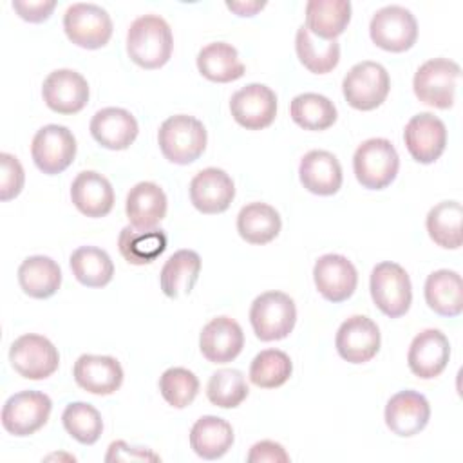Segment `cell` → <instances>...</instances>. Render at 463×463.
<instances>
[{"instance_id":"6da1fadb","label":"cell","mask_w":463,"mask_h":463,"mask_svg":"<svg viewBox=\"0 0 463 463\" xmlns=\"http://www.w3.org/2000/svg\"><path fill=\"white\" fill-rule=\"evenodd\" d=\"M174 49L170 25L157 14H143L136 18L127 33V52L130 60L143 69L163 67Z\"/></svg>"},{"instance_id":"7a4b0ae2","label":"cell","mask_w":463,"mask_h":463,"mask_svg":"<svg viewBox=\"0 0 463 463\" xmlns=\"http://www.w3.org/2000/svg\"><path fill=\"white\" fill-rule=\"evenodd\" d=\"M204 125L188 114H175L165 119L157 132V143L163 156L175 165L197 161L206 148Z\"/></svg>"},{"instance_id":"3957f363","label":"cell","mask_w":463,"mask_h":463,"mask_svg":"<svg viewBox=\"0 0 463 463\" xmlns=\"http://www.w3.org/2000/svg\"><path fill=\"white\" fill-rule=\"evenodd\" d=\"M400 168V157L394 145L385 137L364 141L353 156V170L358 183L367 190L387 188Z\"/></svg>"},{"instance_id":"277c9868","label":"cell","mask_w":463,"mask_h":463,"mask_svg":"<svg viewBox=\"0 0 463 463\" xmlns=\"http://www.w3.org/2000/svg\"><path fill=\"white\" fill-rule=\"evenodd\" d=\"M250 322L259 340H282L295 327V302L289 295L282 291H266L253 300L250 307Z\"/></svg>"},{"instance_id":"5b68a950","label":"cell","mask_w":463,"mask_h":463,"mask_svg":"<svg viewBox=\"0 0 463 463\" xmlns=\"http://www.w3.org/2000/svg\"><path fill=\"white\" fill-rule=\"evenodd\" d=\"M459 74V65L449 58L427 60L414 74V94L421 103L429 107L450 109L454 105Z\"/></svg>"},{"instance_id":"8992f818","label":"cell","mask_w":463,"mask_h":463,"mask_svg":"<svg viewBox=\"0 0 463 463\" xmlns=\"http://www.w3.org/2000/svg\"><path fill=\"white\" fill-rule=\"evenodd\" d=\"M371 297L376 307L389 318L405 315L412 302V288L407 271L391 260L380 262L371 271Z\"/></svg>"},{"instance_id":"52a82bcc","label":"cell","mask_w":463,"mask_h":463,"mask_svg":"<svg viewBox=\"0 0 463 463\" xmlns=\"http://www.w3.org/2000/svg\"><path fill=\"white\" fill-rule=\"evenodd\" d=\"M391 89V78L383 65L376 61H360L349 69L342 81L345 101L356 110H373L380 107Z\"/></svg>"},{"instance_id":"ba28073f","label":"cell","mask_w":463,"mask_h":463,"mask_svg":"<svg viewBox=\"0 0 463 463\" xmlns=\"http://www.w3.org/2000/svg\"><path fill=\"white\" fill-rule=\"evenodd\" d=\"M63 29L67 38L83 49H99L112 36V20L109 13L96 5L76 2L63 14Z\"/></svg>"},{"instance_id":"9c48e42d","label":"cell","mask_w":463,"mask_h":463,"mask_svg":"<svg viewBox=\"0 0 463 463\" xmlns=\"http://www.w3.org/2000/svg\"><path fill=\"white\" fill-rule=\"evenodd\" d=\"M369 34L380 49L403 52L416 43L418 24L409 9L402 5H385L373 14Z\"/></svg>"},{"instance_id":"30bf717a","label":"cell","mask_w":463,"mask_h":463,"mask_svg":"<svg viewBox=\"0 0 463 463\" xmlns=\"http://www.w3.org/2000/svg\"><path fill=\"white\" fill-rule=\"evenodd\" d=\"M13 369L27 380H45L60 365V354L54 344L34 333L18 336L9 349Z\"/></svg>"},{"instance_id":"8fae6325","label":"cell","mask_w":463,"mask_h":463,"mask_svg":"<svg viewBox=\"0 0 463 463\" xmlns=\"http://www.w3.org/2000/svg\"><path fill=\"white\" fill-rule=\"evenodd\" d=\"M51 409L52 402L45 392L20 391L4 403L2 425L13 436H31L47 423Z\"/></svg>"},{"instance_id":"7c38bea8","label":"cell","mask_w":463,"mask_h":463,"mask_svg":"<svg viewBox=\"0 0 463 463\" xmlns=\"http://www.w3.org/2000/svg\"><path fill=\"white\" fill-rule=\"evenodd\" d=\"M31 156L43 174H60L76 157V137L63 125H45L33 137Z\"/></svg>"},{"instance_id":"4fadbf2b","label":"cell","mask_w":463,"mask_h":463,"mask_svg":"<svg viewBox=\"0 0 463 463\" xmlns=\"http://www.w3.org/2000/svg\"><path fill=\"white\" fill-rule=\"evenodd\" d=\"M380 329L376 322L364 315L344 320L336 331L335 345L338 354L349 364H365L380 351Z\"/></svg>"},{"instance_id":"5bb4252c","label":"cell","mask_w":463,"mask_h":463,"mask_svg":"<svg viewBox=\"0 0 463 463\" xmlns=\"http://www.w3.org/2000/svg\"><path fill=\"white\" fill-rule=\"evenodd\" d=\"M230 110L246 130H260L269 127L277 116V96L268 85L250 83L232 96Z\"/></svg>"},{"instance_id":"9a60e30c","label":"cell","mask_w":463,"mask_h":463,"mask_svg":"<svg viewBox=\"0 0 463 463\" xmlns=\"http://www.w3.org/2000/svg\"><path fill=\"white\" fill-rule=\"evenodd\" d=\"M403 141L414 161L430 165L445 150L447 127L438 116L430 112H420L407 121Z\"/></svg>"},{"instance_id":"2e32d148","label":"cell","mask_w":463,"mask_h":463,"mask_svg":"<svg viewBox=\"0 0 463 463\" xmlns=\"http://www.w3.org/2000/svg\"><path fill=\"white\" fill-rule=\"evenodd\" d=\"M313 280L318 293L329 302L347 300L358 284L354 264L338 253H326L318 257L313 268Z\"/></svg>"},{"instance_id":"e0dca14e","label":"cell","mask_w":463,"mask_h":463,"mask_svg":"<svg viewBox=\"0 0 463 463\" xmlns=\"http://www.w3.org/2000/svg\"><path fill=\"white\" fill-rule=\"evenodd\" d=\"M42 96L51 110L58 114H76L89 101V83L72 69H58L45 78Z\"/></svg>"},{"instance_id":"ac0fdd59","label":"cell","mask_w":463,"mask_h":463,"mask_svg":"<svg viewBox=\"0 0 463 463\" xmlns=\"http://www.w3.org/2000/svg\"><path fill=\"white\" fill-rule=\"evenodd\" d=\"M450 358L449 338L439 329H423L409 347L407 364L414 376L421 380L436 378L443 373Z\"/></svg>"},{"instance_id":"d6986e66","label":"cell","mask_w":463,"mask_h":463,"mask_svg":"<svg viewBox=\"0 0 463 463\" xmlns=\"http://www.w3.org/2000/svg\"><path fill=\"white\" fill-rule=\"evenodd\" d=\"M430 418L427 398L416 391H400L385 405V425L400 438L420 434Z\"/></svg>"},{"instance_id":"ffe728a7","label":"cell","mask_w":463,"mask_h":463,"mask_svg":"<svg viewBox=\"0 0 463 463\" xmlns=\"http://www.w3.org/2000/svg\"><path fill=\"white\" fill-rule=\"evenodd\" d=\"M235 197L232 177L215 166L204 168L190 181V201L201 213H221Z\"/></svg>"},{"instance_id":"44dd1931","label":"cell","mask_w":463,"mask_h":463,"mask_svg":"<svg viewBox=\"0 0 463 463\" xmlns=\"http://www.w3.org/2000/svg\"><path fill=\"white\" fill-rule=\"evenodd\" d=\"M199 347L212 364L232 362L244 347L242 327L230 317L212 318L201 331Z\"/></svg>"},{"instance_id":"7402d4cb","label":"cell","mask_w":463,"mask_h":463,"mask_svg":"<svg viewBox=\"0 0 463 463\" xmlns=\"http://www.w3.org/2000/svg\"><path fill=\"white\" fill-rule=\"evenodd\" d=\"M76 383L90 394L107 396L123 383V367L114 356L81 354L72 369Z\"/></svg>"},{"instance_id":"603a6c76","label":"cell","mask_w":463,"mask_h":463,"mask_svg":"<svg viewBox=\"0 0 463 463\" xmlns=\"http://www.w3.org/2000/svg\"><path fill=\"white\" fill-rule=\"evenodd\" d=\"M136 118L119 107H107L98 110L90 119L92 137L105 148L125 150L137 137Z\"/></svg>"},{"instance_id":"cb8c5ba5","label":"cell","mask_w":463,"mask_h":463,"mask_svg":"<svg viewBox=\"0 0 463 463\" xmlns=\"http://www.w3.org/2000/svg\"><path fill=\"white\" fill-rule=\"evenodd\" d=\"M125 212L132 228L154 230L166 215V195L159 184L141 181L130 188Z\"/></svg>"},{"instance_id":"d4e9b609","label":"cell","mask_w":463,"mask_h":463,"mask_svg":"<svg viewBox=\"0 0 463 463\" xmlns=\"http://www.w3.org/2000/svg\"><path fill=\"white\" fill-rule=\"evenodd\" d=\"M71 199L83 215L92 219L105 217L114 206V190L105 175L85 170L72 181Z\"/></svg>"},{"instance_id":"484cf974","label":"cell","mask_w":463,"mask_h":463,"mask_svg":"<svg viewBox=\"0 0 463 463\" xmlns=\"http://www.w3.org/2000/svg\"><path fill=\"white\" fill-rule=\"evenodd\" d=\"M300 183L315 195H333L342 186L340 161L327 150H309L298 166Z\"/></svg>"},{"instance_id":"4316f807","label":"cell","mask_w":463,"mask_h":463,"mask_svg":"<svg viewBox=\"0 0 463 463\" xmlns=\"http://www.w3.org/2000/svg\"><path fill=\"white\" fill-rule=\"evenodd\" d=\"M425 302L441 317H458L463 311V282L458 271L438 269L425 280Z\"/></svg>"},{"instance_id":"83f0119b","label":"cell","mask_w":463,"mask_h":463,"mask_svg":"<svg viewBox=\"0 0 463 463\" xmlns=\"http://www.w3.org/2000/svg\"><path fill=\"white\" fill-rule=\"evenodd\" d=\"M351 20L347 0H309L306 4V27L320 40H335Z\"/></svg>"},{"instance_id":"f1b7e54d","label":"cell","mask_w":463,"mask_h":463,"mask_svg":"<svg viewBox=\"0 0 463 463\" xmlns=\"http://www.w3.org/2000/svg\"><path fill=\"white\" fill-rule=\"evenodd\" d=\"M233 445L232 425L219 416H201L190 430V447L203 459L222 458Z\"/></svg>"},{"instance_id":"f546056e","label":"cell","mask_w":463,"mask_h":463,"mask_svg":"<svg viewBox=\"0 0 463 463\" xmlns=\"http://www.w3.org/2000/svg\"><path fill=\"white\" fill-rule=\"evenodd\" d=\"M18 284L33 298H49L60 289L61 269L51 257L33 255L20 264Z\"/></svg>"},{"instance_id":"4dcf8cb0","label":"cell","mask_w":463,"mask_h":463,"mask_svg":"<svg viewBox=\"0 0 463 463\" xmlns=\"http://www.w3.org/2000/svg\"><path fill=\"white\" fill-rule=\"evenodd\" d=\"M199 72L217 83H230L244 74V65L239 60V52L232 43L212 42L204 45L197 54Z\"/></svg>"},{"instance_id":"1f68e13d","label":"cell","mask_w":463,"mask_h":463,"mask_svg":"<svg viewBox=\"0 0 463 463\" xmlns=\"http://www.w3.org/2000/svg\"><path fill=\"white\" fill-rule=\"evenodd\" d=\"M282 228L279 212L266 203H250L237 215V232L250 244L271 242Z\"/></svg>"},{"instance_id":"d6a6232c","label":"cell","mask_w":463,"mask_h":463,"mask_svg":"<svg viewBox=\"0 0 463 463\" xmlns=\"http://www.w3.org/2000/svg\"><path fill=\"white\" fill-rule=\"evenodd\" d=\"M201 257L194 250H179L168 257L161 268L159 282L166 297L175 298L181 293H190L199 279Z\"/></svg>"},{"instance_id":"836d02e7","label":"cell","mask_w":463,"mask_h":463,"mask_svg":"<svg viewBox=\"0 0 463 463\" xmlns=\"http://www.w3.org/2000/svg\"><path fill=\"white\" fill-rule=\"evenodd\" d=\"M118 248L130 264L143 266L156 260L166 250V233L163 230H136L130 224L119 232Z\"/></svg>"},{"instance_id":"e575fe53","label":"cell","mask_w":463,"mask_h":463,"mask_svg":"<svg viewBox=\"0 0 463 463\" xmlns=\"http://www.w3.org/2000/svg\"><path fill=\"white\" fill-rule=\"evenodd\" d=\"M295 49L300 63L315 74H326L338 65L340 45L336 40H320L306 25L297 29Z\"/></svg>"},{"instance_id":"d590c367","label":"cell","mask_w":463,"mask_h":463,"mask_svg":"<svg viewBox=\"0 0 463 463\" xmlns=\"http://www.w3.org/2000/svg\"><path fill=\"white\" fill-rule=\"evenodd\" d=\"M461 219L463 208L458 201H441L427 213L429 237L445 250H458L461 246Z\"/></svg>"},{"instance_id":"8d00e7d4","label":"cell","mask_w":463,"mask_h":463,"mask_svg":"<svg viewBox=\"0 0 463 463\" xmlns=\"http://www.w3.org/2000/svg\"><path fill=\"white\" fill-rule=\"evenodd\" d=\"M69 262L76 280L87 288H103L112 280L114 264L101 248L80 246L72 251Z\"/></svg>"},{"instance_id":"74e56055","label":"cell","mask_w":463,"mask_h":463,"mask_svg":"<svg viewBox=\"0 0 463 463\" xmlns=\"http://www.w3.org/2000/svg\"><path fill=\"white\" fill-rule=\"evenodd\" d=\"M291 119L304 130H326L336 121L335 103L317 92H304L289 105Z\"/></svg>"},{"instance_id":"f35d334b","label":"cell","mask_w":463,"mask_h":463,"mask_svg":"<svg viewBox=\"0 0 463 463\" xmlns=\"http://www.w3.org/2000/svg\"><path fill=\"white\" fill-rule=\"evenodd\" d=\"M293 373L289 356L280 349L260 351L250 365V380L260 389H275L284 385Z\"/></svg>"},{"instance_id":"ab89813d","label":"cell","mask_w":463,"mask_h":463,"mask_svg":"<svg viewBox=\"0 0 463 463\" xmlns=\"http://www.w3.org/2000/svg\"><path fill=\"white\" fill-rule=\"evenodd\" d=\"M248 392L250 389H248L246 378L239 369L215 371L210 376L208 387H206L208 400L221 409L239 407L246 400Z\"/></svg>"},{"instance_id":"60d3db41","label":"cell","mask_w":463,"mask_h":463,"mask_svg":"<svg viewBox=\"0 0 463 463\" xmlns=\"http://www.w3.org/2000/svg\"><path fill=\"white\" fill-rule=\"evenodd\" d=\"M65 430L80 443L92 445L103 432V420L96 407L85 402L69 403L61 414Z\"/></svg>"},{"instance_id":"b9f144b4","label":"cell","mask_w":463,"mask_h":463,"mask_svg":"<svg viewBox=\"0 0 463 463\" xmlns=\"http://www.w3.org/2000/svg\"><path fill=\"white\" fill-rule=\"evenodd\" d=\"M159 392L168 405L184 409L195 400L199 392V380L184 367H170L159 376Z\"/></svg>"},{"instance_id":"7bdbcfd3","label":"cell","mask_w":463,"mask_h":463,"mask_svg":"<svg viewBox=\"0 0 463 463\" xmlns=\"http://www.w3.org/2000/svg\"><path fill=\"white\" fill-rule=\"evenodd\" d=\"M0 168H2L0 199L2 201L14 199L24 188V179H25L24 168H22L20 161L7 152L0 154Z\"/></svg>"},{"instance_id":"ee69618b","label":"cell","mask_w":463,"mask_h":463,"mask_svg":"<svg viewBox=\"0 0 463 463\" xmlns=\"http://www.w3.org/2000/svg\"><path fill=\"white\" fill-rule=\"evenodd\" d=\"M56 7V0H13V9L31 24L45 22Z\"/></svg>"},{"instance_id":"f6af8a7d","label":"cell","mask_w":463,"mask_h":463,"mask_svg":"<svg viewBox=\"0 0 463 463\" xmlns=\"http://www.w3.org/2000/svg\"><path fill=\"white\" fill-rule=\"evenodd\" d=\"M250 463H288L289 454L284 450V447L271 439L257 441L246 458Z\"/></svg>"},{"instance_id":"bcb514c9","label":"cell","mask_w":463,"mask_h":463,"mask_svg":"<svg viewBox=\"0 0 463 463\" xmlns=\"http://www.w3.org/2000/svg\"><path fill=\"white\" fill-rule=\"evenodd\" d=\"M105 459L107 461H143V459L157 461L159 456L141 447H128L125 441H112Z\"/></svg>"},{"instance_id":"7dc6e473","label":"cell","mask_w":463,"mask_h":463,"mask_svg":"<svg viewBox=\"0 0 463 463\" xmlns=\"http://www.w3.org/2000/svg\"><path fill=\"white\" fill-rule=\"evenodd\" d=\"M266 2H259V0H246V2H226V7L230 11H233L239 16H253L257 14L260 9H264Z\"/></svg>"}]
</instances>
